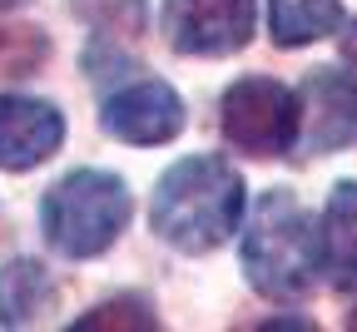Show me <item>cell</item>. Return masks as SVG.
<instances>
[{
  "instance_id": "1",
  "label": "cell",
  "mask_w": 357,
  "mask_h": 332,
  "mask_svg": "<svg viewBox=\"0 0 357 332\" xmlns=\"http://www.w3.org/2000/svg\"><path fill=\"white\" fill-rule=\"evenodd\" d=\"M243 218V179L218 154H189L164 169L154 183L149 228L174 253H213L238 233Z\"/></svg>"
},
{
  "instance_id": "2",
  "label": "cell",
  "mask_w": 357,
  "mask_h": 332,
  "mask_svg": "<svg viewBox=\"0 0 357 332\" xmlns=\"http://www.w3.org/2000/svg\"><path fill=\"white\" fill-rule=\"evenodd\" d=\"M323 268V228L293 199V188H268L243 233V273L253 293L293 303Z\"/></svg>"
},
{
  "instance_id": "3",
  "label": "cell",
  "mask_w": 357,
  "mask_h": 332,
  "mask_svg": "<svg viewBox=\"0 0 357 332\" xmlns=\"http://www.w3.org/2000/svg\"><path fill=\"white\" fill-rule=\"evenodd\" d=\"M114 45L119 40L95 35V45L84 50V70L100 84V129L124 144H169L184 129V100L174 94V84L124 60Z\"/></svg>"
},
{
  "instance_id": "4",
  "label": "cell",
  "mask_w": 357,
  "mask_h": 332,
  "mask_svg": "<svg viewBox=\"0 0 357 332\" xmlns=\"http://www.w3.org/2000/svg\"><path fill=\"white\" fill-rule=\"evenodd\" d=\"M129 183L109 169H70L40 199V233L60 258H100L129 223Z\"/></svg>"
},
{
  "instance_id": "5",
  "label": "cell",
  "mask_w": 357,
  "mask_h": 332,
  "mask_svg": "<svg viewBox=\"0 0 357 332\" xmlns=\"http://www.w3.org/2000/svg\"><path fill=\"white\" fill-rule=\"evenodd\" d=\"M223 139L253 159H288L298 149V94L268 75L234 80L218 100Z\"/></svg>"
},
{
  "instance_id": "6",
  "label": "cell",
  "mask_w": 357,
  "mask_h": 332,
  "mask_svg": "<svg viewBox=\"0 0 357 332\" xmlns=\"http://www.w3.org/2000/svg\"><path fill=\"white\" fill-rule=\"evenodd\" d=\"M258 6L253 0H164L159 6V30L178 55L218 60L234 55L253 40Z\"/></svg>"
},
{
  "instance_id": "7",
  "label": "cell",
  "mask_w": 357,
  "mask_h": 332,
  "mask_svg": "<svg viewBox=\"0 0 357 332\" xmlns=\"http://www.w3.org/2000/svg\"><path fill=\"white\" fill-rule=\"evenodd\" d=\"M357 134V80L342 70H312L298 84V149L293 154H333Z\"/></svg>"
},
{
  "instance_id": "8",
  "label": "cell",
  "mask_w": 357,
  "mask_h": 332,
  "mask_svg": "<svg viewBox=\"0 0 357 332\" xmlns=\"http://www.w3.org/2000/svg\"><path fill=\"white\" fill-rule=\"evenodd\" d=\"M65 144V114L35 94H0V169L25 174Z\"/></svg>"
},
{
  "instance_id": "9",
  "label": "cell",
  "mask_w": 357,
  "mask_h": 332,
  "mask_svg": "<svg viewBox=\"0 0 357 332\" xmlns=\"http://www.w3.org/2000/svg\"><path fill=\"white\" fill-rule=\"evenodd\" d=\"M60 288L45 263L35 258H10L0 268V327H30L45 312H55Z\"/></svg>"
},
{
  "instance_id": "10",
  "label": "cell",
  "mask_w": 357,
  "mask_h": 332,
  "mask_svg": "<svg viewBox=\"0 0 357 332\" xmlns=\"http://www.w3.org/2000/svg\"><path fill=\"white\" fill-rule=\"evenodd\" d=\"M323 268L333 273V288H357V183L342 179L323 209Z\"/></svg>"
},
{
  "instance_id": "11",
  "label": "cell",
  "mask_w": 357,
  "mask_h": 332,
  "mask_svg": "<svg viewBox=\"0 0 357 332\" xmlns=\"http://www.w3.org/2000/svg\"><path fill=\"white\" fill-rule=\"evenodd\" d=\"M342 25L337 0H268V30L283 50H303L312 40H328Z\"/></svg>"
},
{
  "instance_id": "12",
  "label": "cell",
  "mask_w": 357,
  "mask_h": 332,
  "mask_svg": "<svg viewBox=\"0 0 357 332\" xmlns=\"http://www.w3.org/2000/svg\"><path fill=\"white\" fill-rule=\"evenodd\" d=\"M70 10L95 30L100 40H144L149 30V6L144 0H70Z\"/></svg>"
},
{
  "instance_id": "13",
  "label": "cell",
  "mask_w": 357,
  "mask_h": 332,
  "mask_svg": "<svg viewBox=\"0 0 357 332\" xmlns=\"http://www.w3.org/2000/svg\"><path fill=\"white\" fill-rule=\"evenodd\" d=\"M100 327H159V317H154V308H149L144 298L124 293V298L100 303L95 312H84V317L70 322V332H100Z\"/></svg>"
},
{
  "instance_id": "14",
  "label": "cell",
  "mask_w": 357,
  "mask_h": 332,
  "mask_svg": "<svg viewBox=\"0 0 357 332\" xmlns=\"http://www.w3.org/2000/svg\"><path fill=\"white\" fill-rule=\"evenodd\" d=\"M342 50H347V60H352V70H357V20L347 25V40H342Z\"/></svg>"
},
{
  "instance_id": "15",
  "label": "cell",
  "mask_w": 357,
  "mask_h": 332,
  "mask_svg": "<svg viewBox=\"0 0 357 332\" xmlns=\"http://www.w3.org/2000/svg\"><path fill=\"white\" fill-rule=\"evenodd\" d=\"M15 6H25V0H0V10H15Z\"/></svg>"
}]
</instances>
